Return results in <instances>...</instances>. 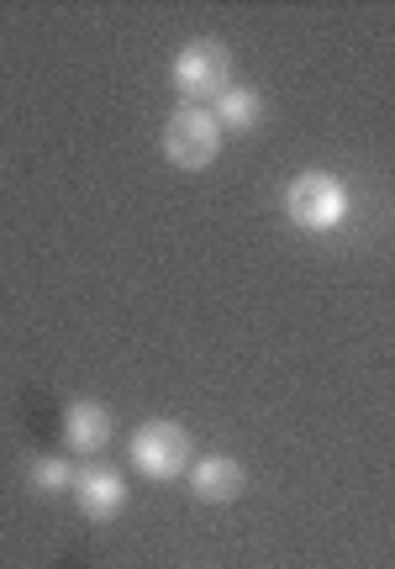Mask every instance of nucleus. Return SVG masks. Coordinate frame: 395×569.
Here are the masks:
<instances>
[{"instance_id": "4", "label": "nucleus", "mask_w": 395, "mask_h": 569, "mask_svg": "<svg viewBox=\"0 0 395 569\" xmlns=\"http://www.w3.org/2000/svg\"><path fill=\"white\" fill-rule=\"evenodd\" d=\"M126 453H132V469L148 475V480H180L190 469V432L180 422H169V417H153V422L132 432Z\"/></svg>"}, {"instance_id": "8", "label": "nucleus", "mask_w": 395, "mask_h": 569, "mask_svg": "<svg viewBox=\"0 0 395 569\" xmlns=\"http://www.w3.org/2000/svg\"><path fill=\"white\" fill-rule=\"evenodd\" d=\"M211 117L222 122V132H253V127L264 122V96L253 84H232L227 96L211 106Z\"/></svg>"}, {"instance_id": "1", "label": "nucleus", "mask_w": 395, "mask_h": 569, "mask_svg": "<svg viewBox=\"0 0 395 569\" xmlns=\"http://www.w3.org/2000/svg\"><path fill=\"white\" fill-rule=\"evenodd\" d=\"M174 90L185 96L190 106H216L232 90V48L222 38H195L174 53Z\"/></svg>"}, {"instance_id": "7", "label": "nucleus", "mask_w": 395, "mask_h": 569, "mask_svg": "<svg viewBox=\"0 0 395 569\" xmlns=\"http://www.w3.org/2000/svg\"><path fill=\"white\" fill-rule=\"evenodd\" d=\"M111 411L101 407V401H69L63 407V443H69V453H101L105 443H111Z\"/></svg>"}, {"instance_id": "2", "label": "nucleus", "mask_w": 395, "mask_h": 569, "mask_svg": "<svg viewBox=\"0 0 395 569\" xmlns=\"http://www.w3.org/2000/svg\"><path fill=\"white\" fill-rule=\"evenodd\" d=\"M285 217L301 232H337L348 217V184L327 169H306L285 184Z\"/></svg>"}, {"instance_id": "6", "label": "nucleus", "mask_w": 395, "mask_h": 569, "mask_svg": "<svg viewBox=\"0 0 395 569\" xmlns=\"http://www.w3.org/2000/svg\"><path fill=\"white\" fill-rule=\"evenodd\" d=\"M74 507H80L84 522H111V517L126 507L122 469H111V465L80 469V480H74Z\"/></svg>"}, {"instance_id": "9", "label": "nucleus", "mask_w": 395, "mask_h": 569, "mask_svg": "<svg viewBox=\"0 0 395 569\" xmlns=\"http://www.w3.org/2000/svg\"><path fill=\"white\" fill-rule=\"evenodd\" d=\"M27 480H32L42 496H59V490H74L80 469H74V459H69V453H42V459H32V465H27Z\"/></svg>"}, {"instance_id": "5", "label": "nucleus", "mask_w": 395, "mask_h": 569, "mask_svg": "<svg viewBox=\"0 0 395 569\" xmlns=\"http://www.w3.org/2000/svg\"><path fill=\"white\" fill-rule=\"evenodd\" d=\"M185 475H190L195 501H206V507H227V501H237L249 490V469H243V459H232V453H201Z\"/></svg>"}, {"instance_id": "3", "label": "nucleus", "mask_w": 395, "mask_h": 569, "mask_svg": "<svg viewBox=\"0 0 395 569\" xmlns=\"http://www.w3.org/2000/svg\"><path fill=\"white\" fill-rule=\"evenodd\" d=\"M164 159L174 169H211L222 159V122L211 117V106H180L164 122Z\"/></svg>"}]
</instances>
